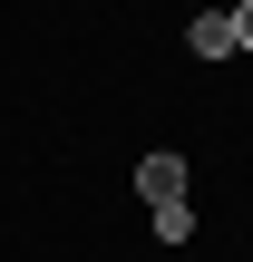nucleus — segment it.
Returning a JSON list of instances; mask_svg holds the SVG:
<instances>
[{"label":"nucleus","mask_w":253,"mask_h":262,"mask_svg":"<svg viewBox=\"0 0 253 262\" xmlns=\"http://www.w3.org/2000/svg\"><path fill=\"white\" fill-rule=\"evenodd\" d=\"M137 194L146 204H185V156H146L137 165Z\"/></svg>","instance_id":"1"},{"label":"nucleus","mask_w":253,"mask_h":262,"mask_svg":"<svg viewBox=\"0 0 253 262\" xmlns=\"http://www.w3.org/2000/svg\"><path fill=\"white\" fill-rule=\"evenodd\" d=\"M195 58H234V10H205L195 19Z\"/></svg>","instance_id":"2"},{"label":"nucleus","mask_w":253,"mask_h":262,"mask_svg":"<svg viewBox=\"0 0 253 262\" xmlns=\"http://www.w3.org/2000/svg\"><path fill=\"white\" fill-rule=\"evenodd\" d=\"M234 49H253V0H234Z\"/></svg>","instance_id":"3"}]
</instances>
